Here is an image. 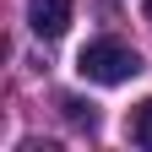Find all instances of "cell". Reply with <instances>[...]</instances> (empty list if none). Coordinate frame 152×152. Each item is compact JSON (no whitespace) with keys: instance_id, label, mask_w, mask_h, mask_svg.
<instances>
[{"instance_id":"cell-1","label":"cell","mask_w":152,"mask_h":152,"mask_svg":"<svg viewBox=\"0 0 152 152\" xmlns=\"http://www.w3.org/2000/svg\"><path fill=\"white\" fill-rule=\"evenodd\" d=\"M76 71H82V82H98V87H120L130 76L141 71V54L120 44V38H92V44L76 54Z\"/></svg>"},{"instance_id":"cell-2","label":"cell","mask_w":152,"mask_h":152,"mask_svg":"<svg viewBox=\"0 0 152 152\" xmlns=\"http://www.w3.org/2000/svg\"><path fill=\"white\" fill-rule=\"evenodd\" d=\"M27 27L38 38H65V27H71V0H27Z\"/></svg>"},{"instance_id":"cell-3","label":"cell","mask_w":152,"mask_h":152,"mask_svg":"<svg viewBox=\"0 0 152 152\" xmlns=\"http://www.w3.org/2000/svg\"><path fill=\"white\" fill-rule=\"evenodd\" d=\"M60 109H65V120H71L76 130H87V136L98 130V109H92V103H82V98H60Z\"/></svg>"},{"instance_id":"cell-4","label":"cell","mask_w":152,"mask_h":152,"mask_svg":"<svg viewBox=\"0 0 152 152\" xmlns=\"http://www.w3.org/2000/svg\"><path fill=\"white\" fill-rule=\"evenodd\" d=\"M130 141L152 152V98H147V103H136V114H130Z\"/></svg>"},{"instance_id":"cell-5","label":"cell","mask_w":152,"mask_h":152,"mask_svg":"<svg viewBox=\"0 0 152 152\" xmlns=\"http://www.w3.org/2000/svg\"><path fill=\"white\" fill-rule=\"evenodd\" d=\"M141 11H147V22H152V0H141Z\"/></svg>"}]
</instances>
